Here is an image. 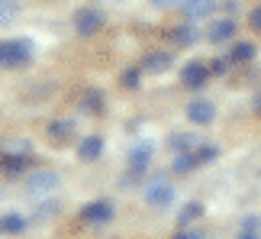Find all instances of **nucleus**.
<instances>
[{
    "label": "nucleus",
    "instance_id": "obj_1",
    "mask_svg": "<svg viewBox=\"0 0 261 239\" xmlns=\"http://www.w3.org/2000/svg\"><path fill=\"white\" fill-rule=\"evenodd\" d=\"M113 217H116L113 201H107V197H97V201H90V204L81 207V220L87 226H103V223L113 220Z\"/></svg>",
    "mask_w": 261,
    "mask_h": 239
},
{
    "label": "nucleus",
    "instance_id": "obj_2",
    "mask_svg": "<svg viewBox=\"0 0 261 239\" xmlns=\"http://www.w3.org/2000/svg\"><path fill=\"white\" fill-rule=\"evenodd\" d=\"M4 58H7V68L33 65V42L29 39H10V42H4Z\"/></svg>",
    "mask_w": 261,
    "mask_h": 239
},
{
    "label": "nucleus",
    "instance_id": "obj_3",
    "mask_svg": "<svg viewBox=\"0 0 261 239\" xmlns=\"http://www.w3.org/2000/svg\"><path fill=\"white\" fill-rule=\"evenodd\" d=\"M174 184L171 181H165V178H155V181H148L145 184V204L148 207H168V204H174Z\"/></svg>",
    "mask_w": 261,
    "mask_h": 239
},
{
    "label": "nucleus",
    "instance_id": "obj_4",
    "mask_svg": "<svg viewBox=\"0 0 261 239\" xmlns=\"http://www.w3.org/2000/svg\"><path fill=\"white\" fill-rule=\"evenodd\" d=\"M100 26H103V13H100V10H94V7H81V10L74 13V33H77V36L90 39V36H97Z\"/></svg>",
    "mask_w": 261,
    "mask_h": 239
},
{
    "label": "nucleus",
    "instance_id": "obj_5",
    "mask_svg": "<svg viewBox=\"0 0 261 239\" xmlns=\"http://www.w3.org/2000/svg\"><path fill=\"white\" fill-rule=\"evenodd\" d=\"M58 184H62V175L48 172V168H42V172H36V175L26 178V191L29 194H52Z\"/></svg>",
    "mask_w": 261,
    "mask_h": 239
},
{
    "label": "nucleus",
    "instance_id": "obj_6",
    "mask_svg": "<svg viewBox=\"0 0 261 239\" xmlns=\"http://www.w3.org/2000/svg\"><path fill=\"white\" fill-rule=\"evenodd\" d=\"M206 78H210V65H203V62H187L180 68V84L187 91H200L206 84Z\"/></svg>",
    "mask_w": 261,
    "mask_h": 239
},
{
    "label": "nucleus",
    "instance_id": "obj_7",
    "mask_svg": "<svg viewBox=\"0 0 261 239\" xmlns=\"http://www.w3.org/2000/svg\"><path fill=\"white\" fill-rule=\"evenodd\" d=\"M29 165V155H19V152H7V149H0V172L10 175V178H19L26 172Z\"/></svg>",
    "mask_w": 261,
    "mask_h": 239
},
{
    "label": "nucleus",
    "instance_id": "obj_8",
    "mask_svg": "<svg viewBox=\"0 0 261 239\" xmlns=\"http://www.w3.org/2000/svg\"><path fill=\"white\" fill-rule=\"evenodd\" d=\"M171 65H174V55H171V52H148L139 68H142L145 75H162V71H168Z\"/></svg>",
    "mask_w": 261,
    "mask_h": 239
},
{
    "label": "nucleus",
    "instance_id": "obj_9",
    "mask_svg": "<svg viewBox=\"0 0 261 239\" xmlns=\"http://www.w3.org/2000/svg\"><path fill=\"white\" fill-rule=\"evenodd\" d=\"M213 116H216V107L210 101H190L187 104V119H190V123L206 126V123H213Z\"/></svg>",
    "mask_w": 261,
    "mask_h": 239
},
{
    "label": "nucleus",
    "instance_id": "obj_10",
    "mask_svg": "<svg viewBox=\"0 0 261 239\" xmlns=\"http://www.w3.org/2000/svg\"><path fill=\"white\" fill-rule=\"evenodd\" d=\"M148 162H152V142L139 139V142L129 149V168H133V172H145Z\"/></svg>",
    "mask_w": 261,
    "mask_h": 239
},
{
    "label": "nucleus",
    "instance_id": "obj_11",
    "mask_svg": "<svg viewBox=\"0 0 261 239\" xmlns=\"http://www.w3.org/2000/svg\"><path fill=\"white\" fill-rule=\"evenodd\" d=\"M103 136H84L81 142H77V155H81V162H97L100 155H103Z\"/></svg>",
    "mask_w": 261,
    "mask_h": 239
},
{
    "label": "nucleus",
    "instance_id": "obj_12",
    "mask_svg": "<svg viewBox=\"0 0 261 239\" xmlns=\"http://www.w3.org/2000/svg\"><path fill=\"white\" fill-rule=\"evenodd\" d=\"M103 107H107L103 91H100V87H87L84 97H81V113H87V116H100V113H103Z\"/></svg>",
    "mask_w": 261,
    "mask_h": 239
},
{
    "label": "nucleus",
    "instance_id": "obj_13",
    "mask_svg": "<svg viewBox=\"0 0 261 239\" xmlns=\"http://www.w3.org/2000/svg\"><path fill=\"white\" fill-rule=\"evenodd\" d=\"M213 7H216V0H184V16L190 23H200V19H206L213 13Z\"/></svg>",
    "mask_w": 261,
    "mask_h": 239
},
{
    "label": "nucleus",
    "instance_id": "obj_14",
    "mask_svg": "<svg viewBox=\"0 0 261 239\" xmlns=\"http://www.w3.org/2000/svg\"><path fill=\"white\" fill-rule=\"evenodd\" d=\"M236 36V23H232V19H216V23L213 26H210V33H206V39H210V42H229V39H232Z\"/></svg>",
    "mask_w": 261,
    "mask_h": 239
},
{
    "label": "nucleus",
    "instance_id": "obj_15",
    "mask_svg": "<svg viewBox=\"0 0 261 239\" xmlns=\"http://www.w3.org/2000/svg\"><path fill=\"white\" fill-rule=\"evenodd\" d=\"M74 119H55V123H48V136L55 139V142H68V139L74 136Z\"/></svg>",
    "mask_w": 261,
    "mask_h": 239
},
{
    "label": "nucleus",
    "instance_id": "obj_16",
    "mask_svg": "<svg viewBox=\"0 0 261 239\" xmlns=\"http://www.w3.org/2000/svg\"><path fill=\"white\" fill-rule=\"evenodd\" d=\"M171 39H174V45H180V49H187V45H194L197 42V23H187L184 26H177L174 33H171Z\"/></svg>",
    "mask_w": 261,
    "mask_h": 239
},
{
    "label": "nucleus",
    "instance_id": "obj_17",
    "mask_svg": "<svg viewBox=\"0 0 261 239\" xmlns=\"http://www.w3.org/2000/svg\"><path fill=\"white\" fill-rule=\"evenodd\" d=\"M26 226H29L26 217H19V213H4V236H19V233H26Z\"/></svg>",
    "mask_w": 261,
    "mask_h": 239
},
{
    "label": "nucleus",
    "instance_id": "obj_18",
    "mask_svg": "<svg viewBox=\"0 0 261 239\" xmlns=\"http://www.w3.org/2000/svg\"><path fill=\"white\" fill-rule=\"evenodd\" d=\"M200 213H203V204H200V201H190V204H184V207H180V213H177V226L184 230V226H190V223H194Z\"/></svg>",
    "mask_w": 261,
    "mask_h": 239
},
{
    "label": "nucleus",
    "instance_id": "obj_19",
    "mask_svg": "<svg viewBox=\"0 0 261 239\" xmlns=\"http://www.w3.org/2000/svg\"><path fill=\"white\" fill-rule=\"evenodd\" d=\"M168 146H171V152H194V149H197V139L187 136V133H174L171 139H168Z\"/></svg>",
    "mask_w": 261,
    "mask_h": 239
},
{
    "label": "nucleus",
    "instance_id": "obj_20",
    "mask_svg": "<svg viewBox=\"0 0 261 239\" xmlns=\"http://www.w3.org/2000/svg\"><path fill=\"white\" fill-rule=\"evenodd\" d=\"M142 68H123V75H119V84L126 87V91H139V84H142Z\"/></svg>",
    "mask_w": 261,
    "mask_h": 239
},
{
    "label": "nucleus",
    "instance_id": "obj_21",
    "mask_svg": "<svg viewBox=\"0 0 261 239\" xmlns=\"http://www.w3.org/2000/svg\"><path fill=\"white\" fill-rule=\"evenodd\" d=\"M200 162H197V155L194 152H177V158H174V172L177 175H187V172H194Z\"/></svg>",
    "mask_w": 261,
    "mask_h": 239
},
{
    "label": "nucleus",
    "instance_id": "obj_22",
    "mask_svg": "<svg viewBox=\"0 0 261 239\" xmlns=\"http://www.w3.org/2000/svg\"><path fill=\"white\" fill-rule=\"evenodd\" d=\"M4 149H7V152H19V155H29V152H33V142H29L26 136H10L7 142H4Z\"/></svg>",
    "mask_w": 261,
    "mask_h": 239
},
{
    "label": "nucleus",
    "instance_id": "obj_23",
    "mask_svg": "<svg viewBox=\"0 0 261 239\" xmlns=\"http://www.w3.org/2000/svg\"><path fill=\"white\" fill-rule=\"evenodd\" d=\"M255 52H258V49H255L252 42H239V45L232 49V55H229V58H232V62H252Z\"/></svg>",
    "mask_w": 261,
    "mask_h": 239
},
{
    "label": "nucleus",
    "instance_id": "obj_24",
    "mask_svg": "<svg viewBox=\"0 0 261 239\" xmlns=\"http://www.w3.org/2000/svg\"><path fill=\"white\" fill-rule=\"evenodd\" d=\"M194 155H197L200 165H206V162H213V158H219V149H216V146H197Z\"/></svg>",
    "mask_w": 261,
    "mask_h": 239
},
{
    "label": "nucleus",
    "instance_id": "obj_25",
    "mask_svg": "<svg viewBox=\"0 0 261 239\" xmlns=\"http://www.w3.org/2000/svg\"><path fill=\"white\" fill-rule=\"evenodd\" d=\"M16 13H19V10L13 4H0V26H10L16 19Z\"/></svg>",
    "mask_w": 261,
    "mask_h": 239
},
{
    "label": "nucleus",
    "instance_id": "obj_26",
    "mask_svg": "<svg viewBox=\"0 0 261 239\" xmlns=\"http://www.w3.org/2000/svg\"><path fill=\"white\" fill-rule=\"evenodd\" d=\"M58 210H62V204H58V201H48V204H42V207L36 210V217H39V220H48V217L58 213Z\"/></svg>",
    "mask_w": 261,
    "mask_h": 239
},
{
    "label": "nucleus",
    "instance_id": "obj_27",
    "mask_svg": "<svg viewBox=\"0 0 261 239\" xmlns=\"http://www.w3.org/2000/svg\"><path fill=\"white\" fill-rule=\"evenodd\" d=\"M229 65H232V58H213L210 62V75H226Z\"/></svg>",
    "mask_w": 261,
    "mask_h": 239
},
{
    "label": "nucleus",
    "instance_id": "obj_28",
    "mask_svg": "<svg viewBox=\"0 0 261 239\" xmlns=\"http://www.w3.org/2000/svg\"><path fill=\"white\" fill-rule=\"evenodd\" d=\"M248 26H252L255 33H261V7H255V10H252V16H248Z\"/></svg>",
    "mask_w": 261,
    "mask_h": 239
},
{
    "label": "nucleus",
    "instance_id": "obj_29",
    "mask_svg": "<svg viewBox=\"0 0 261 239\" xmlns=\"http://www.w3.org/2000/svg\"><path fill=\"white\" fill-rule=\"evenodd\" d=\"M258 226H261V217L252 213V217H245V220H242V233H245V230H258Z\"/></svg>",
    "mask_w": 261,
    "mask_h": 239
},
{
    "label": "nucleus",
    "instance_id": "obj_30",
    "mask_svg": "<svg viewBox=\"0 0 261 239\" xmlns=\"http://www.w3.org/2000/svg\"><path fill=\"white\" fill-rule=\"evenodd\" d=\"M152 4L165 10V7H174V4H184V0H152Z\"/></svg>",
    "mask_w": 261,
    "mask_h": 239
},
{
    "label": "nucleus",
    "instance_id": "obj_31",
    "mask_svg": "<svg viewBox=\"0 0 261 239\" xmlns=\"http://www.w3.org/2000/svg\"><path fill=\"white\" fill-rule=\"evenodd\" d=\"M177 239H203V233H180Z\"/></svg>",
    "mask_w": 261,
    "mask_h": 239
},
{
    "label": "nucleus",
    "instance_id": "obj_32",
    "mask_svg": "<svg viewBox=\"0 0 261 239\" xmlns=\"http://www.w3.org/2000/svg\"><path fill=\"white\" fill-rule=\"evenodd\" d=\"M242 239H258V230H245V233H242Z\"/></svg>",
    "mask_w": 261,
    "mask_h": 239
},
{
    "label": "nucleus",
    "instance_id": "obj_33",
    "mask_svg": "<svg viewBox=\"0 0 261 239\" xmlns=\"http://www.w3.org/2000/svg\"><path fill=\"white\" fill-rule=\"evenodd\" d=\"M7 65V58H4V42H0V68Z\"/></svg>",
    "mask_w": 261,
    "mask_h": 239
},
{
    "label": "nucleus",
    "instance_id": "obj_34",
    "mask_svg": "<svg viewBox=\"0 0 261 239\" xmlns=\"http://www.w3.org/2000/svg\"><path fill=\"white\" fill-rule=\"evenodd\" d=\"M0 236H4V213H0Z\"/></svg>",
    "mask_w": 261,
    "mask_h": 239
},
{
    "label": "nucleus",
    "instance_id": "obj_35",
    "mask_svg": "<svg viewBox=\"0 0 261 239\" xmlns=\"http://www.w3.org/2000/svg\"><path fill=\"white\" fill-rule=\"evenodd\" d=\"M255 107H258V110H261V94H258V101H255Z\"/></svg>",
    "mask_w": 261,
    "mask_h": 239
}]
</instances>
